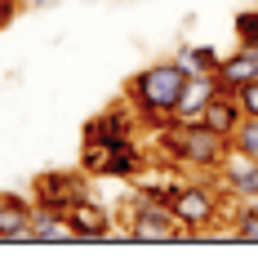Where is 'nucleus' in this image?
<instances>
[{"mask_svg":"<svg viewBox=\"0 0 258 258\" xmlns=\"http://www.w3.org/2000/svg\"><path fill=\"white\" fill-rule=\"evenodd\" d=\"M187 89V72H182L174 58H156L143 72H134L125 80V98L138 111H174Z\"/></svg>","mask_w":258,"mask_h":258,"instance_id":"nucleus-1","label":"nucleus"},{"mask_svg":"<svg viewBox=\"0 0 258 258\" xmlns=\"http://www.w3.org/2000/svg\"><path fill=\"white\" fill-rule=\"evenodd\" d=\"M223 201H232L223 191V182L214 174H196V178H178L174 196H169V209H174V218L182 227L196 236L201 227H214L223 218Z\"/></svg>","mask_w":258,"mask_h":258,"instance_id":"nucleus-2","label":"nucleus"},{"mask_svg":"<svg viewBox=\"0 0 258 258\" xmlns=\"http://www.w3.org/2000/svg\"><path fill=\"white\" fill-rule=\"evenodd\" d=\"M129 240H147V245H165V240H187V227L174 218V209L165 201H152V196H138L125 214Z\"/></svg>","mask_w":258,"mask_h":258,"instance_id":"nucleus-3","label":"nucleus"},{"mask_svg":"<svg viewBox=\"0 0 258 258\" xmlns=\"http://www.w3.org/2000/svg\"><path fill=\"white\" fill-rule=\"evenodd\" d=\"M80 196H89V174L85 169H45V174L31 178V201H36V209L67 214Z\"/></svg>","mask_w":258,"mask_h":258,"instance_id":"nucleus-4","label":"nucleus"},{"mask_svg":"<svg viewBox=\"0 0 258 258\" xmlns=\"http://www.w3.org/2000/svg\"><path fill=\"white\" fill-rule=\"evenodd\" d=\"M214 178L223 182V191L232 201H249V196H258V160H249L240 152H227Z\"/></svg>","mask_w":258,"mask_h":258,"instance_id":"nucleus-5","label":"nucleus"},{"mask_svg":"<svg viewBox=\"0 0 258 258\" xmlns=\"http://www.w3.org/2000/svg\"><path fill=\"white\" fill-rule=\"evenodd\" d=\"M36 201L23 191H0V240H31Z\"/></svg>","mask_w":258,"mask_h":258,"instance_id":"nucleus-6","label":"nucleus"},{"mask_svg":"<svg viewBox=\"0 0 258 258\" xmlns=\"http://www.w3.org/2000/svg\"><path fill=\"white\" fill-rule=\"evenodd\" d=\"M67 218H72V227H76V240H107V236L116 232L111 209H103L94 196H80L76 205L67 209Z\"/></svg>","mask_w":258,"mask_h":258,"instance_id":"nucleus-7","label":"nucleus"},{"mask_svg":"<svg viewBox=\"0 0 258 258\" xmlns=\"http://www.w3.org/2000/svg\"><path fill=\"white\" fill-rule=\"evenodd\" d=\"M240 120H245V107H240V98H236V94H227V89H218V94L209 98V107L201 111V120H196V125L214 129L218 138H227V143H232V134L240 129Z\"/></svg>","mask_w":258,"mask_h":258,"instance_id":"nucleus-8","label":"nucleus"},{"mask_svg":"<svg viewBox=\"0 0 258 258\" xmlns=\"http://www.w3.org/2000/svg\"><path fill=\"white\" fill-rule=\"evenodd\" d=\"M223 85H218V76L209 72V76H187V89H182L178 107H174V120H182V125H196L201 120V111L209 107V98L218 94Z\"/></svg>","mask_w":258,"mask_h":258,"instance_id":"nucleus-9","label":"nucleus"},{"mask_svg":"<svg viewBox=\"0 0 258 258\" xmlns=\"http://www.w3.org/2000/svg\"><path fill=\"white\" fill-rule=\"evenodd\" d=\"M214 76H218V85H223L227 94H236L240 85H249V80L258 76V58L240 45V49L223 53V62H218V72H214Z\"/></svg>","mask_w":258,"mask_h":258,"instance_id":"nucleus-10","label":"nucleus"},{"mask_svg":"<svg viewBox=\"0 0 258 258\" xmlns=\"http://www.w3.org/2000/svg\"><path fill=\"white\" fill-rule=\"evenodd\" d=\"M31 240H36V245H67V240H76V227H72V218L58 214V209H36V218H31Z\"/></svg>","mask_w":258,"mask_h":258,"instance_id":"nucleus-11","label":"nucleus"},{"mask_svg":"<svg viewBox=\"0 0 258 258\" xmlns=\"http://www.w3.org/2000/svg\"><path fill=\"white\" fill-rule=\"evenodd\" d=\"M174 62H178L187 76H209V72H218L223 53L214 49V45H178L174 49Z\"/></svg>","mask_w":258,"mask_h":258,"instance_id":"nucleus-12","label":"nucleus"},{"mask_svg":"<svg viewBox=\"0 0 258 258\" xmlns=\"http://www.w3.org/2000/svg\"><path fill=\"white\" fill-rule=\"evenodd\" d=\"M232 227H236V240H258V196L232 209Z\"/></svg>","mask_w":258,"mask_h":258,"instance_id":"nucleus-13","label":"nucleus"},{"mask_svg":"<svg viewBox=\"0 0 258 258\" xmlns=\"http://www.w3.org/2000/svg\"><path fill=\"white\" fill-rule=\"evenodd\" d=\"M232 152L258 160V116H245V120H240V129L232 134Z\"/></svg>","mask_w":258,"mask_h":258,"instance_id":"nucleus-14","label":"nucleus"},{"mask_svg":"<svg viewBox=\"0 0 258 258\" xmlns=\"http://www.w3.org/2000/svg\"><path fill=\"white\" fill-rule=\"evenodd\" d=\"M232 27H236V40H240V45H254L258 40V5L254 9H240L232 18Z\"/></svg>","mask_w":258,"mask_h":258,"instance_id":"nucleus-15","label":"nucleus"},{"mask_svg":"<svg viewBox=\"0 0 258 258\" xmlns=\"http://www.w3.org/2000/svg\"><path fill=\"white\" fill-rule=\"evenodd\" d=\"M236 98H240V107H245V116H258V76L249 80V85H240Z\"/></svg>","mask_w":258,"mask_h":258,"instance_id":"nucleus-16","label":"nucleus"},{"mask_svg":"<svg viewBox=\"0 0 258 258\" xmlns=\"http://www.w3.org/2000/svg\"><path fill=\"white\" fill-rule=\"evenodd\" d=\"M18 9H23V0H0V31L18 18Z\"/></svg>","mask_w":258,"mask_h":258,"instance_id":"nucleus-17","label":"nucleus"},{"mask_svg":"<svg viewBox=\"0 0 258 258\" xmlns=\"http://www.w3.org/2000/svg\"><path fill=\"white\" fill-rule=\"evenodd\" d=\"M245 49H249V53H254V58H258V40H254V45H245Z\"/></svg>","mask_w":258,"mask_h":258,"instance_id":"nucleus-18","label":"nucleus"}]
</instances>
